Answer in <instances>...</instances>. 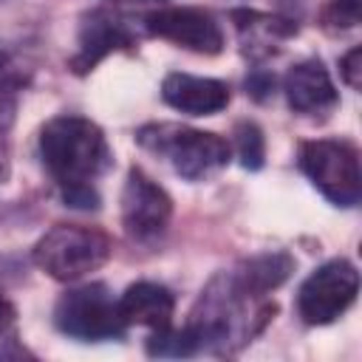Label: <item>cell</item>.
I'll list each match as a JSON object with an SVG mask.
<instances>
[{"mask_svg": "<svg viewBox=\"0 0 362 362\" xmlns=\"http://www.w3.org/2000/svg\"><path fill=\"white\" fill-rule=\"evenodd\" d=\"M274 314L277 305L269 297H252L235 283L232 272H218L201 291L187 328L198 351L229 356L257 337Z\"/></svg>", "mask_w": 362, "mask_h": 362, "instance_id": "1", "label": "cell"}, {"mask_svg": "<svg viewBox=\"0 0 362 362\" xmlns=\"http://www.w3.org/2000/svg\"><path fill=\"white\" fill-rule=\"evenodd\" d=\"M40 158L59 189L93 184L113 164L102 127L76 113H62L42 124Z\"/></svg>", "mask_w": 362, "mask_h": 362, "instance_id": "2", "label": "cell"}, {"mask_svg": "<svg viewBox=\"0 0 362 362\" xmlns=\"http://www.w3.org/2000/svg\"><path fill=\"white\" fill-rule=\"evenodd\" d=\"M136 141L144 150L167 158L170 167L187 181H204L221 173L232 158V144L223 136L173 122L139 127Z\"/></svg>", "mask_w": 362, "mask_h": 362, "instance_id": "3", "label": "cell"}, {"mask_svg": "<svg viewBox=\"0 0 362 362\" xmlns=\"http://www.w3.org/2000/svg\"><path fill=\"white\" fill-rule=\"evenodd\" d=\"M113 255L107 232L82 223H54L34 246V263L59 283L82 280Z\"/></svg>", "mask_w": 362, "mask_h": 362, "instance_id": "4", "label": "cell"}, {"mask_svg": "<svg viewBox=\"0 0 362 362\" xmlns=\"http://www.w3.org/2000/svg\"><path fill=\"white\" fill-rule=\"evenodd\" d=\"M297 164L334 206H356L362 198L359 150L348 139H311L300 144Z\"/></svg>", "mask_w": 362, "mask_h": 362, "instance_id": "5", "label": "cell"}, {"mask_svg": "<svg viewBox=\"0 0 362 362\" xmlns=\"http://www.w3.org/2000/svg\"><path fill=\"white\" fill-rule=\"evenodd\" d=\"M139 31H144L139 11L130 3L110 0L82 14L76 54L71 57V71L76 76L90 74L107 54L130 51L139 42Z\"/></svg>", "mask_w": 362, "mask_h": 362, "instance_id": "6", "label": "cell"}, {"mask_svg": "<svg viewBox=\"0 0 362 362\" xmlns=\"http://www.w3.org/2000/svg\"><path fill=\"white\" fill-rule=\"evenodd\" d=\"M54 325L79 342L122 339L127 322L119 314V300L105 283L74 286L54 305Z\"/></svg>", "mask_w": 362, "mask_h": 362, "instance_id": "7", "label": "cell"}, {"mask_svg": "<svg viewBox=\"0 0 362 362\" xmlns=\"http://www.w3.org/2000/svg\"><path fill=\"white\" fill-rule=\"evenodd\" d=\"M359 294V272L351 260L334 257L317 266L297 291V314L305 325H331Z\"/></svg>", "mask_w": 362, "mask_h": 362, "instance_id": "8", "label": "cell"}, {"mask_svg": "<svg viewBox=\"0 0 362 362\" xmlns=\"http://www.w3.org/2000/svg\"><path fill=\"white\" fill-rule=\"evenodd\" d=\"M173 218V198L141 167H130L122 187V226L136 243H156Z\"/></svg>", "mask_w": 362, "mask_h": 362, "instance_id": "9", "label": "cell"}, {"mask_svg": "<svg viewBox=\"0 0 362 362\" xmlns=\"http://www.w3.org/2000/svg\"><path fill=\"white\" fill-rule=\"evenodd\" d=\"M141 25H144V34L170 40L181 48L204 54V57H215L226 45L218 17L206 8H198V6L156 8V11L141 17Z\"/></svg>", "mask_w": 362, "mask_h": 362, "instance_id": "10", "label": "cell"}, {"mask_svg": "<svg viewBox=\"0 0 362 362\" xmlns=\"http://www.w3.org/2000/svg\"><path fill=\"white\" fill-rule=\"evenodd\" d=\"M283 93H286V102L294 113H303V116H317V113H328L337 102H339V93H337V85L328 74V68L320 62V59H303V62H294L286 76H283Z\"/></svg>", "mask_w": 362, "mask_h": 362, "instance_id": "11", "label": "cell"}, {"mask_svg": "<svg viewBox=\"0 0 362 362\" xmlns=\"http://www.w3.org/2000/svg\"><path fill=\"white\" fill-rule=\"evenodd\" d=\"M161 99L187 116H212L221 113L232 93L223 79L212 76H192V74H167L161 82Z\"/></svg>", "mask_w": 362, "mask_h": 362, "instance_id": "12", "label": "cell"}, {"mask_svg": "<svg viewBox=\"0 0 362 362\" xmlns=\"http://www.w3.org/2000/svg\"><path fill=\"white\" fill-rule=\"evenodd\" d=\"M229 17H232V25L240 37L243 54H249L255 59L274 54L283 40H288L300 31L297 20H291L286 14H266V11H255V8H232Z\"/></svg>", "mask_w": 362, "mask_h": 362, "instance_id": "13", "label": "cell"}, {"mask_svg": "<svg viewBox=\"0 0 362 362\" xmlns=\"http://www.w3.org/2000/svg\"><path fill=\"white\" fill-rule=\"evenodd\" d=\"M175 311V294L153 280H139L124 288L119 297V314L127 325H144V328H164L173 322Z\"/></svg>", "mask_w": 362, "mask_h": 362, "instance_id": "14", "label": "cell"}, {"mask_svg": "<svg viewBox=\"0 0 362 362\" xmlns=\"http://www.w3.org/2000/svg\"><path fill=\"white\" fill-rule=\"evenodd\" d=\"M294 266H297V263H294V257H291L288 252L274 249V252L252 255V257L240 260V263H238L235 269H229V272H232L235 283H238L246 294H252V297H269L274 288H280V286L291 277Z\"/></svg>", "mask_w": 362, "mask_h": 362, "instance_id": "15", "label": "cell"}, {"mask_svg": "<svg viewBox=\"0 0 362 362\" xmlns=\"http://www.w3.org/2000/svg\"><path fill=\"white\" fill-rule=\"evenodd\" d=\"M31 82V68L0 42V127H8L17 113V96Z\"/></svg>", "mask_w": 362, "mask_h": 362, "instance_id": "16", "label": "cell"}, {"mask_svg": "<svg viewBox=\"0 0 362 362\" xmlns=\"http://www.w3.org/2000/svg\"><path fill=\"white\" fill-rule=\"evenodd\" d=\"M147 354L150 356H173V359H181V356H195L201 354L198 351V342L192 337V331L184 325V328H173L164 325V328H156L150 337H147Z\"/></svg>", "mask_w": 362, "mask_h": 362, "instance_id": "17", "label": "cell"}, {"mask_svg": "<svg viewBox=\"0 0 362 362\" xmlns=\"http://www.w3.org/2000/svg\"><path fill=\"white\" fill-rule=\"evenodd\" d=\"M235 150H238L240 167L257 173L266 164V139H263V130L255 122H246V119L238 122L235 124Z\"/></svg>", "mask_w": 362, "mask_h": 362, "instance_id": "18", "label": "cell"}, {"mask_svg": "<svg viewBox=\"0 0 362 362\" xmlns=\"http://www.w3.org/2000/svg\"><path fill=\"white\" fill-rule=\"evenodd\" d=\"M362 17V0H328L320 11V25L325 31H348Z\"/></svg>", "mask_w": 362, "mask_h": 362, "instance_id": "19", "label": "cell"}, {"mask_svg": "<svg viewBox=\"0 0 362 362\" xmlns=\"http://www.w3.org/2000/svg\"><path fill=\"white\" fill-rule=\"evenodd\" d=\"M59 198H62V204L71 206V209H99V204H102L96 184L65 187V189H59Z\"/></svg>", "mask_w": 362, "mask_h": 362, "instance_id": "20", "label": "cell"}, {"mask_svg": "<svg viewBox=\"0 0 362 362\" xmlns=\"http://www.w3.org/2000/svg\"><path fill=\"white\" fill-rule=\"evenodd\" d=\"M339 76H342V82H345L348 88L359 90V85H362V48H359V45H354V48L339 59Z\"/></svg>", "mask_w": 362, "mask_h": 362, "instance_id": "21", "label": "cell"}, {"mask_svg": "<svg viewBox=\"0 0 362 362\" xmlns=\"http://www.w3.org/2000/svg\"><path fill=\"white\" fill-rule=\"evenodd\" d=\"M274 90V74L263 71V68H255L249 76H246V93L257 102H263L269 93Z\"/></svg>", "mask_w": 362, "mask_h": 362, "instance_id": "22", "label": "cell"}, {"mask_svg": "<svg viewBox=\"0 0 362 362\" xmlns=\"http://www.w3.org/2000/svg\"><path fill=\"white\" fill-rule=\"evenodd\" d=\"M14 322H17V308H14V303L0 291V337L11 334Z\"/></svg>", "mask_w": 362, "mask_h": 362, "instance_id": "23", "label": "cell"}, {"mask_svg": "<svg viewBox=\"0 0 362 362\" xmlns=\"http://www.w3.org/2000/svg\"><path fill=\"white\" fill-rule=\"evenodd\" d=\"M6 356H31V354L25 348H20V345L17 348H0V359H6Z\"/></svg>", "mask_w": 362, "mask_h": 362, "instance_id": "24", "label": "cell"}]
</instances>
